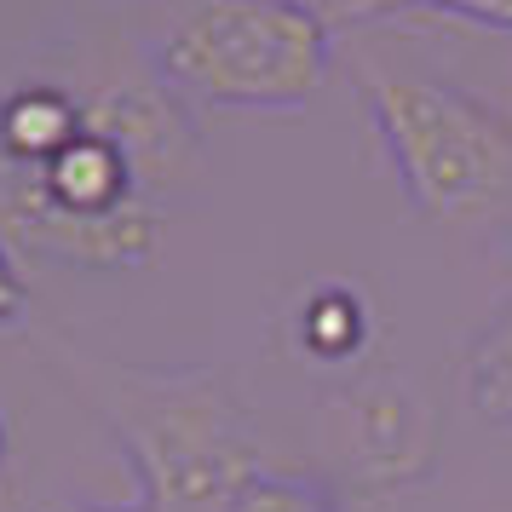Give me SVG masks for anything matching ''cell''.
<instances>
[{
    "instance_id": "1",
    "label": "cell",
    "mask_w": 512,
    "mask_h": 512,
    "mask_svg": "<svg viewBox=\"0 0 512 512\" xmlns=\"http://www.w3.org/2000/svg\"><path fill=\"white\" fill-rule=\"evenodd\" d=\"M104 415L150 512H231L265 472L254 415L219 369H104Z\"/></svg>"
},
{
    "instance_id": "2",
    "label": "cell",
    "mask_w": 512,
    "mask_h": 512,
    "mask_svg": "<svg viewBox=\"0 0 512 512\" xmlns=\"http://www.w3.org/2000/svg\"><path fill=\"white\" fill-rule=\"evenodd\" d=\"M150 64L219 110H305L328 75V18L311 0H167Z\"/></svg>"
},
{
    "instance_id": "3",
    "label": "cell",
    "mask_w": 512,
    "mask_h": 512,
    "mask_svg": "<svg viewBox=\"0 0 512 512\" xmlns=\"http://www.w3.org/2000/svg\"><path fill=\"white\" fill-rule=\"evenodd\" d=\"M369 110L415 208L443 225L495 219L512 196V121L472 93L369 64Z\"/></svg>"
},
{
    "instance_id": "4",
    "label": "cell",
    "mask_w": 512,
    "mask_h": 512,
    "mask_svg": "<svg viewBox=\"0 0 512 512\" xmlns=\"http://www.w3.org/2000/svg\"><path fill=\"white\" fill-rule=\"evenodd\" d=\"M328 409H334V455L357 495L392 501L426 478L438 432H432V409L415 386L374 374V380L346 386Z\"/></svg>"
},
{
    "instance_id": "5",
    "label": "cell",
    "mask_w": 512,
    "mask_h": 512,
    "mask_svg": "<svg viewBox=\"0 0 512 512\" xmlns=\"http://www.w3.org/2000/svg\"><path fill=\"white\" fill-rule=\"evenodd\" d=\"M294 340L317 363H351V357H363L374 340L369 300L357 288H346V282H323L317 294H305L300 317H294Z\"/></svg>"
},
{
    "instance_id": "6",
    "label": "cell",
    "mask_w": 512,
    "mask_h": 512,
    "mask_svg": "<svg viewBox=\"0 0 512 512\" xmlns=\"http://www.w3.org/2000/svg\"><path fill=\"white\" fill-rule=\"evenodd\" d=\"M466 403L484 426L512 432V294L495 305V317L478 328L466 351Z\"/></svg>"
},
{
    "instance_id": "7",
    "label": "cell",
    "mask_w": 512,
    "mask_h": 512,
    "mask_svg": "<svg viewBox=\"0 0 512 512\" xmlns=\"http://www.w3.org/2000/svg\"><path fill=\"white\" fill-rule=\"evenodd\" d=\"M403 12L461 18V24L512 35V0H334V18L340 24H374V18H403Z\"/></svg>"
},
{
    "instance_id": "8",
    "label": "cell",
    "mask_w": 512,
    "mask_h": 512,
    "mask_svg": "<svg viewBox=\"0 0 512 512\" xmlns=\"http://www.w3.org/2000/svg\"><path fill=\"white\" fill-rule=\"evenodd\" d=\"M231 512H340L334 484L311 478V472H259L254 484L231 501Z\"/></svg>"
},
{
    "instance_id": "9",
    "label": "cell",
    "mask_w": 512,
    "mask_h": 512,
    "mask_svg": "<svg viewBox=\"0 0 512 512\" xmlns=\"http://www.w3.org/2000/svg\"><path fill=\"white\" fill-rule=\"evenodd\" d=\"M29 323V282L12 259V242L0 236V328H24Z\"/></svg>"
},
{
    "instance_id": "10",
    "label": "cell",
    "mask_w": 512,
    "mask_h": 512,
    "mask_svg": "<svg viewBox=\"0 0 512 512\" xmlns=\"http://www.w3.org/2000/svg\"><path fill=\"white\" fill-rule=\"evenodd\" d=\"M41 512H150L139 501V507H98V501H52V507H41Z\"/></svg>"
},
{
    "instance_id": "11",
    "label": "cell",
    "mask_w": 512,
    "mask_h": 512,
    "mask_svg": "<svg viewBox=\"0 0 512 512\" xmlns=\"http://www.w3.org/2000/svg\"><path fill=\"white\" fill-rule=\"evenodd\" d=\"M0 461H6V426H0Z\"/></svg>"
}]
</instances>
